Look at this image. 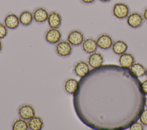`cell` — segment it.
Listing matches in <instances>:
<instances>
[{
	"label": "cell",
	"mask_w": 147,
	"mask_h": 130,
	"mask_svg": "<svg viewBox=\"0 0 147 130\" xmlns=\"http://www.w3.org/2000/svg\"><path fill=\"white\" fill-rule=\"evenodd\" d=\"M80 80V119L95 129L121 130L137 121L144 109L141 82L129 68L108 64Z\"/></svg>",
	"instance_id": "cell-1"
},
{
	"label": "cell",
	"mask_w": 147,
	"mask_h": 130,
	"mask_svg": "<svg viewBox=\"0 0 147 130\" xmlns=\"http://www.w3.org/2000/svg\"><path fill=\"white\" fill-rule=\"evenodd\" d=\"M73 46L67 40H60L55 46L56 54L61 57H67L72 53Z\"/></svg>",
	"instance_id": "cell-2"
},
{
	"label": "cell",
	"mask_w": 147,
	"mask_h": 130,
	"mask_svg": "<svg viewBox=\"0 0 147 130\" xmlns=\"http://www.w3.org/2000/svg\"><path fill=\"white\" fill-rule=\"evenodd\" d=\"M129 13L130 9L129 6L124 3H116L113 6V14L118 19H122L127 18Z\"/></svg>",
	"instance_id": "cell-3"
},
{
	"label": "cell",
	"mask_w": 147,
	"mask_h": 130,
	"mask_svg": "<svg viewBox=\"0 0 147 130\" xmlns=\"http://www.w3.org/2000/svg\"><path fill=\"white\" fill-rule=\"evenodd\" d=\"M44 37L48 43L51 45H56L61 40L62 34L59 29L50 27L46 31Z\"/></svg>",
	"instance_id": "cell-4"
},
{
	"label": "cell",
	"mask_w": 147,
	"mask_h": 130,
	"mask_svg": "<svg viewBox=\"0 0 147 130\" xmlns=\"http://www.w3.org/2000/svg\"><path fill=\"white\" fill-rule=\"evenodd\" d=\"M67 40L73 46H78L82 45L84 40V34L79 30H73L68 33Z\"/></svg>",
	"instance_id": "cell-5"
},
{
	"label": "cell",
	"mask_w": 147,
	"mask_h": 130,
	"mask_svg": "<svg viewBox=\"0 0 147 130\" xmlns=\"http://www.w3.org/2000/svg\"><path fill=\"white\" fill-rule=\"evenodd\" d=\"M144 19L142 15L137 12H134L129 14L126 19L127 25L134 29L141 26L144 23Z\"/></svg>",
	"instance_id": "cell-6"
},
{
	"label": "cell",
	"mask_w": 147,
	"mask_h": 130,
	"mask_svg": "<svg viewBox=\"0 0 147 130\" xmlns=\"http://www.w3.org/2000/svg\"><path fill=\"white\" fill-rule=\"evenodd\" d=\"M20 118L25 120H29L35 116V110L34 108L29 104H23L20 106L18 111Z\"/></svg>",
	"instance_id": "cell-7"
},
{
	"label": "cell",
	"mask_w": 147,
	"mask_h": 130,
	"mask_svg": "<svg viewBox=\"0 0 147 130\" xmlns=\"http://www.w3.org/2000/svg\"><path fill=\"white\" fill-rule=\"evenodd\" d=\"M34 21L38 23H44L47 21L49 13L47 9L43 7L36 8L33 11Z\"/></svg>",
	"instance_id": "cell-8"
},
{
	"label": "cell",
	"mask_w": 147,
	"mask_h": 130,
	"mask_svg": "<svg viewBox=\"0 0 147 130\" xmlns=\"http://www.w3.org/2000/svg\"><path fill=\"white\" fill-rule=\"evenodd\" d=\"M47 22L51 28L59 29L62 23V17L57 11H52L49 13Z\"/></svg>",
	"instance_id": "cell-9"
},
{
	"label": "cell",
	"mask_w": 147,
	"mask_h": 130,
	"mask_svg": "<svg viewBox=\"0 0 147 130\" xmlns=\"http://www.w3.org/2000/svg\"><path fill=\"white\" fill-rule=\"evenodd\" d=\"M90 71L88 64L83 61L77 62L73 68L74 73L79 77H83Z\"/></svg>",
	"instance_id": "cell-10"
},
{
	"label": "cell",
	"mask_w": 147,
	"mask_h": 130,
	"mask_svg": "<svg viewBox=\"0 0 147 130\" xmlns=\"http://www.w3.org/2000/svg\"><path fill=\"white\" fill-rule=\"evenodd\" d=\"M96 41L98 47L103 50H107L110 49L113 44L111 37L105 33L99 36Z\"/></svg>",
	"instance_id": "cell-11"
},
{
	"label": "cell",
	"mask_w": 147,
	"mask_h": 130,
	"mask_svg": "<svg viewBox=\"0 0 147 130\" xmlns=\"http://www.w3.org/2000/svg\"><path fill=\"white\" fill-rule=\"evenodd\" d=\"M4 24L9 29H16L20 24L19 17L14 13H10L5 17Z\"/></svg>",
	"instance_id": "cell-12"
},
{
	"label": "cell",
	"mask_w": 147,
	"mask_h": 130,
	"mask_svg": "<svg viewBox=\"0 0 147 130\" xmlns=\"http://www.w3.org/2000/svg\"><path fill=\"white\" fill-rule=\"evenodd\" d=\"M103 62V57L102 55L98 52H94L91 53L88 58V65L92 68H97L102 65Z\"/></svg>",
	"instance_id": "cell-13"
},
{
	"label": "cell",
	"mask_w": 147,
	"mask_h": 130,
	"mask_svg": "<svg viewBox=\"0 0 147 130\" xmlns=\"http://www.w3.org/2000/svg\"><path fill=\"white\" fill-rule=\"evenodd\" d=\"M82 48L86 53L91 54L96 50L98 45L96 40L92 38H88L83 41L82 44Z\"/></svg>",
	"instance_id": "cell-14"
},
{
	"label": "cell",
	"mask_w": 147,
	"mask_h": 130,
	"mask_svg": "<svg viewBox=\"0 0 147 130\" xmlns=\"http://www.w3.org/2000/svg\"><path fill=\"white\" fill-rule=\"evenodd\" d=\"M79 82L77 80L69 78L66 80L64 84V89L67 93L70 95L74 94L77 90Z\"/></svg>",
	"instance_id": "cell-15"
},
{
	"label": "cell",
	"mask_w": 147,
	"mask_h": 130,
	"mask_svg": "<svg viewBox=\"0 0 147 130\" xmlns=\"http://www.w3.org/2000/svg\"><path fill=\"white\" fill-rule=\"evenodd\" d=\"M119 62L121 66L129 69L130 67L134 63V58L132 54L124 53L120 55Z\"/></svg>",
	"instance_id": "cell-16"
},
{
	"label": "cell",
	"mask_w": 147,
	"mask_h": 130,
	"mask_svg": "<svg viewBox=\"0 0 147 130\" xmlns=\"http://www.w3.org/2000/svg\"><path fill=\"white\" fill-rule=\"evenodd\" d=\"M29 128L31 130H40L44 126V121L41 117L34 116L28 121Z\"/></svg>",
	"instance_id": "cell-17"
},
{
	"label": "cell",
	"mask_w": 147,
	"mask_h": 130,
	"mask_svg": "<svg viewBox=\"0 0 147 130\" xmlns=\"http://www.w3.org/2000/svg\"><path fill=\"white\" fill-rule=\"evenodd\" d=\"M19 19L22 25L24 26H29L34 20L33 13L29 10H24L20 14Z\"/></svg>",
	"instance_id": "cell-18"
},
{
	"label": "cell",
	"mask_w": 147,
	"mask_h": 130,
	"mask_svg": "<svg viewBox=\"0 0 147 130\" xmlns=\"http://www.w3.org/2000/svg\"><path fill=\"white\" fill-rule=\"evenodd\" d=\"M128 46L126 42L121 40H118L114 42L112 45L113 51L115 54L121 55L127 50Z\"/></svg>",
	"instance_id": "cell-19"
},
{
	"label": "cell",
	"mask_w": 147,
	"mask_h": 130,
	"mask_svg": "<svg viewBox=\"0 0 147 130\" xmlns=\"http://www.w3.org/2000/svg\"><path fill=\"white\" fill-rule=\"evenodd\" d=\"M131 73L137 77H142L145 74L146 69L145 67L140 63H134L129 68Z\"/></svg>",
	"instance_id": "cell-20"
},
{
	"label": "cell",
	"mask_w": 147,
	"mask_h": 130,
	"mask_svg": "<svg viewBox=\"0 0 147 130\" xmlns=\"http://www.w3.org/2000/svg\"><path fill=\"white\" fill-rule=\"evenodd\" d=\"M28 129V121L22 118L17 119L12 125V129L13 130H27Z\"/></svg>",
	"instance_id": "cell-21"
},
{
	"label": "cell",
	"mask_w": 147,
	"mask_h": 130,
	"mask_svg": "<svg viewBox=\"0 0 147 130\" xmlns=\"http://www.w3.org/2000/svg\"><path fill=\"white\" fill-rule=\"evenodd\" d=\"M8 34V29L5 24L0 23V39H3L7 36Z\"/></svg>",
	"instance_id": "cell-22"
},
{
	"label": "cell",
	"mask_w": 147,
	"mask_h": 130,
	"mask_svg": "<svg viewBox=\"0 0 147 130\" xmlns=\"http://www.w3.org/2000/svg\"><path fill=\"white\" fill-rule=\"evenodd\" d=\"M139 119L144 125L147 126V108L144 109L139 117Z\"/></svg>",
	"instance_id": "cell-23"
},
{
	"label": "cell",
	"mask_w": 147,
	"mask_h": 130,
	"mask_svg": "<svg viewBox=\"0 0 147 130\" xmlns=\"http://www.w3.org/2000/svg\"><path fill=\"white\" fill-rule=\"evenodd\" d=\"M129 129L130 130H143L144 126L143 124L140 122L136 121L133 123L131 126L129 127Z\"/></svg>",
	"instance_id": "cell-24"
},
{
	"label": "cell",
	"mask_w": 147,
	"mask_h": 130,
	"mask_svg": "<svg viewBox=\"0 0 147 130\" xmlns=\"http://www.w3.org/2000/svg\"><path fill=\"white\" fill-rule=\"evenodd\" d=\"M141 86L145 94H147V79L141 82Z\"/></svg>",
	"instance_id": "cell-25"
},
{
	"label": "cell",
	"mask_w": 147,
	"mask_h": 130,
	"mask_svg": "<svg viewBox=\"0 0 147 130\" xmlns=\"http://www.w3.org/2000/svg\"><path fill=\"white\" fill-rule=\"evenodd\" d=\"M81 1L82 3L86 4V5H89V4H91L93 3L94 2H95V1L96 0H80Z\"/></svg>",
	"instance_id": "cell-26"
},
{
	"label": "cell",
	"mask_w": 147,
	"mask_h": 130,
	"mask_svg": "<svg viewBox=\"0 0 147 130\" xmlns=\"http://www.w3.org/2000/svg\"><path fill=\"white\" fill-rule=\"evenodd\" d=\"M142 17L144 19L147 21V7L144 9L143 13H142Z\"/></svg>",
	"instance_id": "cell-27"
},
{
	"label": "cell",
	"mask_w": 147,
	"mask_h": 130,
	"mask_svg": "<svg viewBox=\"0 0 147 130\" xmlns=\"http://www.w3.org/2000/svg\"><path fill=\"white\" fill-rule=\"evenodd\" d=\"M2 48H3L2 42V41H1V39H0V53H1V52L2 51Z\"/></svg>",
	"instance_id": "cell-28"
},
{
	"label": "cell",
	"mask_w": 147,
	"mask_h": 130,
	"mask_svg": "<svg viewBox=\"0 0 147 130\" xmlns=\"http://www.w3.org/2000/svg\"><path fill=\"white\" fill-rule=\"evenodd\" d=\"M145 106L147 108V96L145 97Z\"/></svg>",
	"instance_id": "cell-29"
},
{
	"label": "cell",
	"mask_w": 147,
	"mask_h": 130,
	"mask_svg": "<svg viewBox=\"0 0 147 130\" xmlns=\"http://www.w3.org/2000/svg\"><path fill=\"white\" fill-rule=\"evenodd\" d=\"M100 1V2H108L109 1H110L111 0H99Z\"/></svg>",
	"instance_id": "cell-30"
},
{
	"label": "cell",
	"mask_w": 147,
	"mask_h": 130,
	"mask_svg": "<svg viewBox=\"0 0 147 130\" xmlns=\"http://www.w3.org/2000/svg\"><path fill=\"white\" fill-rule=\"evenodd\" d=\"M145 75L146 76V77H147V69H146V72H145Z\"/></svg>",
	"instance_id": "cell-31"
}]
</instances>
